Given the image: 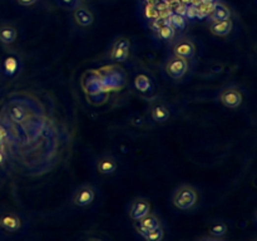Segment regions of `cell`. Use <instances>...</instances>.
Listing matches in <instances>:
<instances>
[{"label":"cell","instance_id":"16","mask_svg":"<svg viewBox=\"0 0 257 241\" xmlns=\"http://www.w3.org/2000/svg\"><path fill=\"white\" fill-rule=\"evenodd\" d=\"M134 87L141 93H150L155 88V84H153V80L151 79L150 75L141 73L134 78Z\"/></svg>","mask_w":257,"mask_h":241},{"label":"cell","instance_id":"17","mask_svg":"<svg viewBox=\"0 0 257 241\" xmlns=\"http://www.w3.org/2000/svg\"><path fill=\"white\" fill-rule=\"evenodd\" d=\"M227 231H228V227H227L226 222L222 220H215L213 222H211L210 227H208V234L213 238L219 239V240H222Z\"/></svg>","mask_w":257,"mask_h":241},{"label":"cell","instance_id":"12","mask_svg":"<svg viewBox=\"0 0 257 241\" xmlns=\"http://www.w3.org/2000/svg\"><path fill=\"white\" fill-rule=\"evenodd\" d=\"M233 28V23L231 18L220 22H211L210 32L216 36H227Z\"/></svg>","mask_w":257,"mask_h":241},{"label":"cell","instance_id":"5","mask_svg":"<svg viewBox=\"0 0 257 241\" xmlns=\"http://www.w3.org/2000/svg\"><path fill=\"white\" fill-rule=\"evenodd\" d=\"M130 53V40L126 36H119L112 45L109 58L114 62H126Z\"/></svg>","mask_w":257,"mask_h":241},{"label":"cell","instance_id":"11","mask_svg":"<svg viewBox=\"0 0 257 241\" xmlns=\"http://www.w3.org/2000/svg\"><path fill=\"white\" fill-rule=\"evenodd\" d=\"M151 117L156 123H164L169 119V109L164 103L155 102L150 108Z\"/></svg>","mask_w":257,"mask_h":241},{"label":"cell","instance_id":"14","mask_svg":"<svg viewBox=\"0 0 257 241\" xmlns=\"http://www.w3.org/2000/svg\"><path fill=\"white\" fill-rule=\"evenodd\" d=\"M20 69V61L15 54H8L3 61V72L9 77L17 74Z\"/></svg>","mask_w":257,"mask_h":241},{"label":"cell","instance_id":"27","mask_svg":"<svg viewBox=\"0 0 257 241\" xmlns=\"http://www.w3.org/2000/svg\"><path fill=\"white\" fill-rule=\"evenodd\" d=\"M17 3L22 6H32L38 3V0H17Z\"/></svg>","mask_w":257,"mask_h":241},{"label":"cell","instance_id":"28","mask_svg":"<svg viewBox=\"0 0 257 241\" xmlns=\"http://www.w3.org/2000/svg\"><path fill=\"white\" fill-rule=\"evenodd\" d=\"M190 1H191V0H181V3L186 4V5H187V3H190Z\"/></svg>","mask_w":257,"mask_h":241},{"label":"cell","instance_id":"21","mask_svg":"<svg viewBox=\"0 0 257 241\" xmlns=\"http://www.w3.org/2000/svg\"><path fill=\"white\" fill-rule=\"evenodd\" d=\"M168 23L173 29H183L186 25L185 17L177 14V13H173V14L168 15Z\"/></svg>","mask_w":257,"mask_h":241},{"label":"cell","instance_id":"7","mask_svg":"<svg viewBox=\"0 0 257 241\" xmlns=\"http://www.w3.org/2000/svg\"><path fill=\"white\" fill-rule=\"evenodd\" d=\"M151 212L150 201L144 197H137L129 207V217L133 221H139L147 213Z\"/></svg>","mask_w":257,"mask_h":241},{"label":"cell","instance_id":"23","mask_svg":"<svg viewBox=\"0 0 257 241\" xmlns=\"http://www.w3.org/2000/svg\"><path fill=\"white\" fill-rule=\"evenodd\" d=\"M164 238V231L162 229V226L157 227V229H153V230H148L147 231L146 236L143 239L148 241H161L163 240Z\"/></svg>","mask_w":257,"mask_h":241},{"label":"cell","instance_id":"26","mask_svg":"<svg viewBox=\"0 0 257 241\" xmlns=\"http://www.w3.org/2000/svg\"><path fill=\"white\" fill-rule=\"evenodd\" d=\"M186 15H187L188 19H194V18L198 17V9H197V6H187V9H186Z\"/></svg>","mask_w":257,"mask_h":241},{"label":"cell","instance_id":"22","mask_svg":"<svg viewBox=\"0 0 257 241\" xmlns=\"http://www.w3.org/2000/svg\"><path fill=\"white\" fill-rule=\"evenodd\" d=\"M56 3L64 10L73 11L78 5L83 4V0H56Z\"/></svg>","mask_w":257,"mask_h":241},{"label":"cell","instance_id":"19","mask_svg":"<svg viewBox=\"0 0 257 241\" xmlns=\"http://www.w3.org/2000/svg\"><path fill=\"white\" fill-rule=\"evenodd\" d=\"M138 222L142 227H144V229H147V230H153V229L161 227L160 219H158L156 215H153V213H151V212L147 213L146 216L142 217Z\"/></svg>","mask_w":257,"mask_h":241},{"label":"cell","instance_id":"6","mask_svg":"<svg viewBox=\"0 0 257 241\" xmlns=\"http://www.w3.org/2000/svg\"><path fill=\"white\" fill-rule=\"evenodd\" d=\"M194 54H196V45L191 39L181 38L173 44V56L191 59L193 58Z\"/></svg>","mask_w":257,"mask_h":241},{"label":"cell","instance_id":"10","mask_svg":"<svg viewBox=\"0 0 257 241\" xmlns=\"http://www.w3.org/2000/svg\"><path fill=\"white\" fill-rule=\"evenodd\" d=\"M117 160L111 155H103L96 162V167H97V171L99 172L100 175L109 176L113 175L114 172L117 171Z\"/></svg>","mask_w":257,"mask_h":241},{"label":"cell","instance_id":"13","mask_svg":"<svg viewBox=\"0 0 257 241\" xmlns=\"http://www.w3.org/2000/svg\"><path fill=\"white\" fill-rule=\"evenodd\" d=\"M18 31L10 24L0 25V43L4 45H10L17 40Z\"/></svg>","mask_w":257,"mask_h":241},{"label":"cell","instance_id":"1","mask_svg":"<svg viewBox=\"0 0 257 241\" xmlns=\"http://www.w3.org/2000/svg\"><path fill=\"white\" fill-rule=\"evenodd\" d=\"M198 201V192L192 185H181L174 190L172 195V204L181 211H188L193 208Z\"/></svg>","mask_w":257,"mask_h":241},{"label":"cell","instance_id":"15","mask_svg":"<svg viewBox=\"0 0 257 241\" xmlns=\"http://www.w3.org/2000/svg\"><path fill=\"white\" fill-rule=\"evenodd\" d=\"M208 18H210L211 22H220V20L228 19V18H231V10L224 3L216 1L215 6H213Z\"/></svg>","mask_w":257,"mask_h":241},{"label":"cell","instance_id":"24","mask_svg":"<svg viewBox=\"0 0 257 241\" xmlns=\"http://www.w3.org/2000/svg\"><path fill=\"white\" fill-rule=\"evenodd\" d=\"M146 17L147 19H158L160 18V11L157 10V8H156V5H153V4H147L146 5Z\"/></svg>","mask_w":257,"mask_h":241},{"label":"cell","instance_id":"18","mask_svg":"<svg viewBox=\"0 0 257 241\" xmlns=\"http://www.w3.org/2000/svg\"><path fill=\"white\" fill-rule=\"evenodd\" d=\"M9 117H10L13 122L20 123L23 122L25 119V117H27V112H25L24 107L14 103V104H11L10 107H9Z\"/></svg>","mask_w":257,"mask_h":241},{"label":"cell","instance_id":"25","mask_svg":"<svg viewBox=\"0 0 257 241\" xmlns=\"http://www.w3.org/2000/svg\"><path fill=\"white\" fill-rule=\"evenodd\" d=\"M129 122H130V125L134 126V127L141 128V127H143L144 123H146V119H144L141 114H133V116L130 117Z\"/></svg>","mask_w":257,"mask_h":241},{"label":"cell","instance_id":"4","mask_svg":"<svg viewBox=\"0 0 257 241\" xmlns=\"http://www.w3.org/2000/svg\"><path fill=\"white\" fill-rule=\"evenodd\" d=\"M96 199V190L92 185L86 183V185L79 186L74 191L72 197V201L78 207H87V206L92 205Z\"/></svg>","mask_w":257,"mask_h":241},{"label":"cell","instance_id":"9","mask_svg":"<svg viewBox=\"0 0 257 241\" xmlns=\"http://www.w3.org/2000/svg\"><path fill=\"white\" fill-rule=\"evenodd\" d=\"M0 227L9 233H17L22 227V220L14 212H4L0 215Z\"/></svg>","mask_w":257,"mask_h":241},{"label":"cell","instance_id":"8","mask_svg":"<svg viewBox=\"0 0 257 241\" xmlns=\"http://www.w3.org/2000/svg\"><path fill=\"white\" fill-rule=\"evenodd\" d=\"M73 19L82 28H88L94 23V14L88 6L80 4L73 10Z\"/></svg>","mask_w":257,"mask_h":241},{"label":"cell","instance_id":"20","mask_svg":"<svg viewBox=\"0 0 257 241\" xmlns=\"http://www.w3.org/2000/svg\"><path fill=\"white\" fill-rule=\"evenodd\" d=\"M157 35L158 38L162 39V40L168 42V40H172V39L174 38L176 32H174V29L169 25V23H167V24H163L162 27H160V28L157 29Z\"/></svg>","mask_w":257,"mask_h":241},{"label":"cell","instance_id":"3","mask_svg":"<svg viewBox=\"0 0 257 241\" xmlns=\"http://www.w3.org/2000/svg\"><path fill=\"white\" fill-rule=\"evenodd\" d=\"M220 102L227 107V108L236 109L238 108L243 102V96L241 93L240 88L235 86L226 87L225 89H222V92L220 93Z\"/></svg>","mask_w":257,"mask_h":241},{"label":"cell","instance_id":"2","mask_svg":"<svg viewBox=\"0 0 257 241\" xmlns=\"http://www.w3.org/2000/svg\"><path fill=\"white\" fill-rule=\"evenodd\" d=\"M190 69V64H188V59L181 58L177 56H172L167 59L166 64H164V70L167 74L172 78V79H182L186 75V73Z\"/></svg>","mask_w":257,"mask_h":241}]
</instances>
